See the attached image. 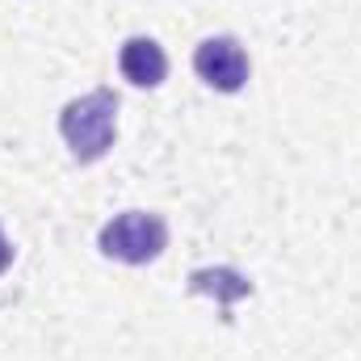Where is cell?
<instances>
[{
	"label": "cell",
	"instance_id": "obj_1",
	"mask_svg": "<svg viewBox=\"0 0 361 361\" xmlns=\"http://www.w3.org/2000/svg\"><path fill=\"white\" fill-rule=\"evenodd\" d=\"M59 135L80 164L101 160L118 135V97L109 89H97L80 101H68L59 114Z\"/></svg>",
	"mask_w": 361,
	"mask_h": 361
},
{
	"label": "cell",
	"instance_id": "obj_2",
	"mask_svg": "<svg viewBox=\"0 0 361 361\" xmlns=\"http://www.w3.org/2000/svg\"><path fill=\"white\" fill-rule=\"evenodd\" d=\"M101 252L126 265H147L169 248V223L152 210H126L101 227Z\"/></svg>",
	"mask_w": 361,
	"mask_h": 361
},
{
	"label": "cell",
	"instance_id": "obj_3",
	"mask_svg": "<svg viewBox=\"0 0 361 361\" xmlns=\"http://www.w3.org/2000/svg\"><path fill=\"white\" fill-rule=\"evenodd\" d=\"M193 72L219 92H240L248 85V55L235 38H206L193 51Z\"/></svg>",
	"mask_w": 361,
	"mask_h": 361
},
{
	"label": "cell",
	"instance_id": "obj_4",
	"mask_svg": "<svg viewBox=\"0 0 361 361\" xmlns=\"http://www.w3.org/2000/svg\"><path fill=\"white\" fill-rule=\"evenodd\" d=\"M118 68L135 89H156L169 76V55L160 51L156 38H126L122 55H118Z\"/></svg>",
	"mask_w": 361,
	"mask_h": 361
},
{
	"label": "cell",
	"instance_id": "obj_5",
	"mask_svg": "<svg viewBox=\"0 0 361 361\" xmlns=\"http://www.w3.org/2000/svg\"><path fill=\"white\" fill-rule=\"evenodd\" d=\"M189 290H193V294H214L219 307L227 311L235 298L252 294V281H248L244 273H235V269H197L193 277H189Z\"/></svg>",
	"mask_w": 361,
	"mask_h": 361
},
{
	"label": "cell",
	"instance_id": "obj_6",
	"mask_svg": "<svg viewBox=\"0 0 361 361\" xmlns=\"http://www.w3.org/2000/svg\"><path fill=\"white\" fill-rule=\"evenodd\" d=\"M8 265H13V244H8V240H4V231H0V273L8 269Z\"/></svg>",
	"mask_w": 361,
	"mask_h": 361
}]
</instances>
